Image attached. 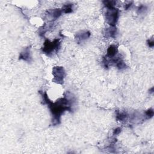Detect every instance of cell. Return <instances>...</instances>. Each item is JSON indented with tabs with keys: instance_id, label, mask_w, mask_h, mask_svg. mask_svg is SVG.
<instances>
[{
	"instance_id": "30bf717a",
	"label": "cell",
	"mask_w": 154,
	"mask_h": 154,
	"mask_svg": "<svg viewBox=\"0 0 154 154\" xmlns=\"http://www.w3.org/2000/svg\"><path fill=\"white\" fill-rule=\"evenodd\" d=\"M116 120L120 122H125L128 119V115L126 112H116Z\"/></svg>"
},
{
	"instance_id": "277c9868",
	"label": "cell",
	"mask_w": 154,
	"mask_h": 154,
	"mask_svg": "<svg viewBox=\"0 0 154 154\" xmlns=\"http://www.w3.org/2000/svg\"><path fill=\"white\" fill-rule=\"evenodd\" d=\"M53 75L54 76L53 81L61 84L63 83V79L65 77V71L63 67L56 66L53 68Z\"/></svg>"
},
{
	"instance_id": "9a60e30c",
	"label": "cell",
	"mask_w": 154,
	"mask_h": 154,
	"mask_svg": "<svg viewBox=\"0 0 154 154\" xmlns=\"http://www.w3.org/2000/svg\"><path fill=\"white\" fill-rule=\"evenodd\" d=\"M147 43L149 47L152 48L154 46V41H153V37H152V38L149 39L147 40Z\"/></svg>"
},
{
	"instance_id": "6da1fadb",
	"label": "cell",
	"mask_w": 154,
	"mask_h": 154,
	"mask_svg": "<svg viewBox=\"0 0 154 154\" xmlns=\"http://www.w3.org/2000/svg\"><path fill=\"white\" fill-rule=\"evenodd\" d=\"M65 96L63 98H60L57 100L55 103L51 102L48 98L47 93H43L42 97L44 99L45 103L46 104L50 109L51 112L53 115V125H56L60 123V118L62 115L66 111L72 112V100Z\"/></svg>"
},
{
	"instance_id": "5bb4252c",
	"label": "cell",
	"mask_w": 154,
	"mask_h": 154,
	"mask_svg": "<svg viewBox=\"0 0 154 154\" xmlns=\"http://www.w3.org/2000/svg\"><path fill=\"white\" fill-rule=\"evenodd\" d=\"M146 10H147V7H146V6H143V5H141V6H139L138 8L137 13H138V15L142 14V13H144Z\"/></svg>"
},
{
	"instance_id": "7c38bea8",
	"label": "cell",
	"mask_w": 154,
	"mask_h": 154,
	"mask_svg": "<svg viewBox=\"0 0 154 154\" xmlns=\"http://www.w3.org/2000/svg\"><path fill=\"white\" fill-rule=\"evenodd\" d=\"M104 5L107 8V9H110L115 7V6L116 4V2L115 1H103Z\"/></svg>"
},
{
	"instance_id": "8992f818",
	"label": "cell",
	"mask_w": 154,
	"mask_h": 154,
	"mask_svg": "<svg viewBox=\"0 0 154 154\" xmlns=\"http://www.w3.org/2000/svg\"><path fill=\"white\" fill-rule=\"evenodd\" d=\"M19 60H23L27 62H30L31 61V52H30V48H25L22 52L20 53Z\"/></svg>"
},
{
	"instance_id": "8fae6325",
	"label": "cell",
	"mask_w": 154,
	"mask_h": 154,
	"mask_svg": "<svg viewBox=\"0 0 154 154\" xmlns=\"http://www.w3.org/2000/svg\"><path fill=\"white\" fill-rule=\"evenodd\" d=\"M63 13H69L72 12L73 11V4H67L63 6L62 9Z\"/></svg>"
},
{
	"instance_id": "5b68a950",
	"label": "cell",
	"mask_w": 154,
	"mask_h": 154,
	"mask_svg": "<svg viewBox=\"0 0 154 154\" xmlns=\"http://www.w3.org/2000/svg\"><path fill=\"white\" fill-rule=\"evenodd\" d=\"M62 10L60 9H56L49 10L47 12V17L49 20L55 21L57 20L62 14Z\"/></svg>"
},
{
	"instance_id": "2e32d148",
	"label": "cell",
	"mask_w": 154,
	"mask_h": 154,
	"mask_svg": "<svg viewBox=\"0 0 154 154\" xmlns=\"http://www.w3.org/2000/svg\"><path fill=\"white\" fill-rule=\"evenodd\" d=\"M121 131H122V129H121V128H116V129L114 130V131H113V135H118L119 133H121Z\"/></svg>"
},
{
	"instance_id": "ba28073f",
	"label": "cell",
	"mask_w": 154,
	"mask_h": 154,
	"mask_svg": "<svg viewBox=\"0 0 154 154\" xmlns=\"http://www.w3.org/2000/svg\"><path fill=\"white\" fill-rule=\"evenodd\" d=\"M118 53V49L116 45H111L107 49V53L106 57L112 59L115 57Z\"/></svg>"
},
{
	"instance_id": "7a4b0ae2",
	"label": "cell",
	"mask_w": 154,
	"mask_h": 154,
	"mask_svg": "<svg viewBox=\"0 0 154 154\" xmlns=\"http://www.w3.org/2000/svg\"><path fill=\"white\" fill-rule=\"evenodd\" d=\"M60 47V42L59 39H55L54 42H50L48 40H46L44 43V46L42 48L43 53L47 56L52 54L54 51H57Z\"/></svg>"
},
{
	"instance_id": "4fadbf2b",
	"label": "cell",
	"mask_w": 154,
	"mask_h": 154,
	"mask_svg": "<svg viewBox=\"0 0 154 154\" xmlns=\"http://www.w3.org/2000/svg\"><path fill=\"white\" fill-rule=\"evenodd\" d=\"M145 119H150L153 116V110L152 109H150L145 112Z\"/></svg>"
},
{
	"instance_id": "9c48e42d",
	"label": "cell",
	"mask_w": 154,
	"mask_h": 154,
	"mask_svg": "<svg viewBox=\"0 0 154 154\" xmlns=\"http://www.w3.org/2000/svg\"><path fill=\"white\" fill-rule=\"evenodd\" d=\"M117 34V28L116 27H110L106 30V36L107 37L115 38Z\"/></svg>"
},
{
	"instance_id": "52a82bcc",
	"label": "cell",
	"mask_w": 154,
	"mask_h": 154,
	"mask_svg": "<svg viewBox=\"0 0 154 154\" xmlns=\"http://www.w3.org/2000/svg\"><path fill=\"white\" fill-rule=\"evenodd\" d=\"M90 36V33L89 31H81L76 34L75 39L77 40V42L80 43L89 39Z\"/></svg>"
},
{
	"instance_id": "3957f363",
	"label": "cell",
	"mask_w": 154,
	"mask_h": 154,
	"mask_svg": "<svg viewBox=\"0 0 154 154\" xmlns=\"http://www.w3.org/2000/svg\"><path fill=\"white\" fill-rule=\"evenodd\" d=\"M119 17V10L115 8L107 9L106 13V19L107 22L111 27H115Z\"/></svg>"
},
{
	"instance_id": "e0dca14e",
	"label": "cell",
	"mask_w": 154,
	"mask_h": 154,
	"mask_svg": "<svg viewBox=\"0 0 154 154\" xmlns=\"http://www.w3.org/2000/svg\"><path fill=\"white\" fill-rule=\"evenodd\" d=\"M132 2H130V3H129L128 4H126V5H125V10H127L128 9H129L132 6Z\"/></svg>"
}]
</instances>
